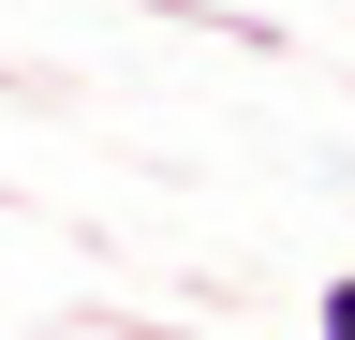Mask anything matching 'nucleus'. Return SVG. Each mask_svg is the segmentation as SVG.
I'll return each instance as SVG.
<instances>
[{
    "instance_id": "1",
    "label": "nucleus",
    "mask_w": 355,
    "mask_h": 340,
    "mask_svg": "<svg viewBox=\"0 0 355 340\" xmlns=\"http://www.w3.org/2000/svg\"><path fill=\"white\" fill-rule=\"evenodd\" d=\"M311 325H326V340H355V267L326 281V311H311Z\"/></svg>"
}]
</instances>
